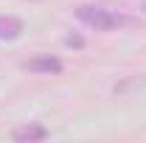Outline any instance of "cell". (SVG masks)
<instances>
[{"mask_svg": "<svg viewBox=\"0 0 146 143\" xmlns=\"http://www.w3.org/2000/svg\"><path fill=\"white\" fill-rule=\"evenodd\" d=\"M76 17L84 25L96 28V31H115V28H138L141 25V20L118 14V11H110V9H101V6H79Z\"/></svg>", "mask_w": 146, "mask_h": 143, "instance_id": "1", "label": "cell"}, {"mask_svg": "<svg viewBox=\"0 0 146 143\" xmlns=\"http://www.w3.org/2000/svg\"><path fill=\"white\" fill-rule=\"evenodd\" d=\"M23 68L31 73H45V76H59V73L65 70V65H62V59H56V56H34V59H28V62H23Z\"/></svg>", "mask_w": 146, "mask_h": 143, "instance_id": "2", "label": "cell"}, {"mask_svg": "<svg viewBox=\"0 0 146 143\" xmlns=\"http://www.w3.org/2000/svg\"><path fill=\"white\" fill-rule=\"evenodd\" d=\"M17 143H34V140H45L48 138V129L42 124H25L20 126V129H14V135H11Z\"/></svg>", "mask_w": 146, "mask_h": 143, "instance_id": "3", "label": "cell"}, {"mask_svg": "<svg viewBox=\"0 0 146 143\" xmlns=\"http://www.w3.org/2000/svg\"><path fill=\"white\" fill-rule=\"evenodd\" d=\"M23 34V23L17 17H0V39H17Z\"/></svg>", "mask_w": 146, "mask_h": 143, "instance_id": "4", "label": "cell"}, {"mask_svg": "<svg viewBox=\"0 0 146 143\" xmlns=\"http://www.w3.org/2000/svg\"><path fill=\"white\" fill-rule=\"evenodd\" d=\"M65 42H68L70 48H84V39H82V36H68Z\"/></svg>", "mask_w": 146, "mask_h": 143, "instance_id": "5", "label": "cell"}]
</instances>
